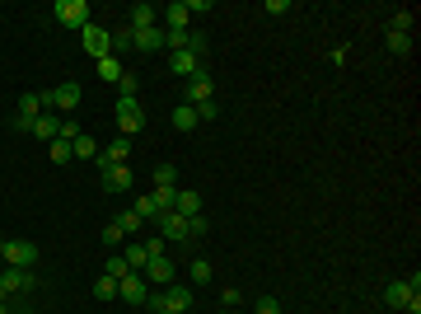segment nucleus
Listing matches in <instances>:
<instances>
[{
    "instance_id": "f03ea898",
    "label": "nucleus",
    "mask_w": 421,
    "mask_h": 314,
    "mask_svg": "<svg viewBox=\"0 0 421 314\" xmlns=\"http://www.w3.org/2000/svg\"><path fill=\"white\" fill-rule=\"evenodd\" d=\"M33 286H38V272H33V267H5V272H0V300L5 296H29Z\"/></svg>"
},
{
    "instance_id": "9d476101",
    "label": "nucleus",
    "mask_w": 421,
    "mask_h": 314,
    "mask_svg": "<svg viewBox=\"0 0 421 314\" xmlns=\"http://www.w3.org/2000/svg\"><path fill=\"white\" fill-rule=\"evenodd\" d=\"M169 71L183 76V80H192L197 71H202V57H197V52H169Z\"/></svg>"
},
{
    "instance_id": "58836bf2",
    "label": "nucleus",
    "mask_w": 421,
    "mask_h": 314,
    "mask_svg": "<svg viewBox=\"0 0 421 314\" xmlns=\"http://www.w3.org/2000/svg\"><path fill=\"white\" fill-rule=\"evenodd\" d=\"M164 314H187V310H164Z\"/></svg>"
},
{
    "instance_id": "f8f14e48",
    "label": "nucleus",
    "mask_w": 421,
    "mask_h": 314,
    "mask_svg": "<svg viewBox=\"0 0 421 314\" xmlns=\"http://www.w3.org/2000/svg\"><path fill=\"white\" fill-rule=\"evenodd\" d=\"M131 48L136 52H164V29H131Z\"/></svg>"
},
{
    "instance_id": "1a4fd4ad",
    "label": "nucleus",
    "mask_w": 421,
    "mask_h": 314,
    "mask_svg": "<svg viewBox=\"0 0 421 314\" xmlns=\"http://www.w3.org/2000/svg\"><path fill=\"white\" fill-rule=\"evenodd\" d=\"M140 277H150L155 286H173V263H169V253H159V258H150V263L140 267Z\"/></svg>"
},
{
    "instance_id": "f3484780",
    "label": "nucleus",
    "mask_w": 421,
    "mask_h": 314,
    "mask_svg": "<svg viewBox=\"0 0 421 314\" xmlns=\"http://www.w3.org/2000/svg\"><path fill=\"white\" fill-rule=\"evenodd\" d=\"M155 5H145V0H140V5H131V10H126V19H131V24H126V29H155Z\"/></svg>"
},
{
    "instance_id": "b1692460",
    "label": "nucleus",
    "mask_w": 421,
    "mask_h": 314,
    "mask_svg": "<svg viewBox=\"0 0 421 314\" xmlns=\"http://www.w3.org/2000/svg\"><path fill=\"white\" fill-rule=\"evenodd\" d=\"M187 15H192V10H187L183 0H173L169 10H164V19H169V29H187Z\"/></svg>"
},
{
    "instance_id": "f704fd0d",
    "label": "nucleus",
    "mask_w": 421,
    "mask_h": 314,
    "mask_svg": "<svg viewBox=\"0 0 421 314\" xmlns=\"http://www.w3.org/2000/svg\"><path fill=\"white\" fill-rule=\"evenodd\" d=\"M216 117H220L216 99H211V104H197V122H216Z\"/></svg>"
},
{
    "instance_id": "c9c22d12",
    "label": "nucleus",
    "mask_w": 421,
    "mask_h": 314,
    "mask_svg": "<svg viewBox=\"0 0 421 314\" xmlns=\"http://www.w3.org/2000/svg\"><path fill=\"white\" fill-rule=\"evenodd\" d=\"M211 225H206V216H187V235H206Z\"/></svg>"
},
{
    "instance_id": "a211bd4d",
    "label": "nucleus",
    "mask_w": 421,
    "mask_h": 314,
    "mask_svg": "<svg viewBox=\"0 0 421 314\" xmlns=\"http://www.w3.org/2000/svg\"><path fill=\"white\" fill-rule=\"evenodd\" d=\"M412 296H417V291H412L407 282H389V286H384V305H389V310H403Z\"/></svg>"
},
{
    "instance_id": "0eeeda50",
    "label": "nucleus",
    "mask_w": 421,
    "mask_h": 314,
    "mask_svg": "<svg viewBox=\"0 0 421 314\" xmlns=\"http://www.w3.org/2000/svg\"><path fill=\"white\" fill-rule=\"evenodd\" d=\"M117 296H122L126 305H145V296H150V286H145V277H136V272H126L122 282H117Z\"/></svg>"
},
{
    "instance_id": "4be33fe9",
    "label": "nucleus",
    "mask_w": 421,
    "mask_h": 314,
    "mask_svg": "<svg viewBox=\"0 0 421 314\" xmlns=\"http://www.w3.org/2000/svg\"><path fill=\"white\" fill-rule=\"evenodd\" d=\"M173 127H178V131H192V127H197V108H192V104H178V108H173Z\"/></svg>"
},
{
    "instance_id": "4468645a",
    "label": "nucleus",
    "mask_w": 421,
    "mask_h": 314,
    "mask_svg": "<svg viewBox=\"0 0 421 314\" xmlns=\"http://www.w3.org/2000/svg\"><path fill=\"white\" fill-rule=\"evenodd\" d=\"M173 211H178V216H202V192L178 188L173 192Z\"/></svg>"
},
{
    "instance_id": "6ab92c4d",
    "label": "nucleus",
    "mask_w": 421,
    "mask_h": 314,
    "mask_svg": "<svg viewBox=\"0 0 421 314\" xmlns=\"http://www.w3.org/2000/svg\"><path fill=\"white\" fill-rule=\"evenodd\" d=\"M164 310H192V291L187 286H164Z\"/></svg>"
},
{
    "instance_id": "72a5a7b5",
    "label": "nucleus",
    "mask_w": 421,
    "mask_h": 314,
    "mask_svg": "<svg viewBox=\"0 0 421 314\" xmlns=\"http://www.w3.org/2000/svg\"><path fill=\"white\" fill-rule=\"evenodd\" d=\"M389 33H407V38H412V15H407V10H398V15H393V24H389Z\"/></svg>"
},
{
    "instance_id": "5701e85b",
    "label": "nucleus",
    "mask_w": 421,
    "mask_h": 314,
    "mask_svg": "<svg viewBox=\"0 0 421 314\" xmlns=\"http://www.w3.org/2000/svg\"><path fill=\"white\" fill-rule=\"evenodd\" d=\"M122 258H126V267H131V272H140V267L150 263V253H145V244H126V249H122Z\"/></svg>"
},
{
    "instance_id": "ddd939ff",
    "label": "nucleus",
    "mask_w": 421,
    "mask_h": 314,
    "mask_svg": "<svg viewBox=\"0 0 421 314\" xmlns=\"http://www.w3.org/2000/svg\"><path fill=\"white\" fill-rule=\"evenodd\" d=\"M159 235L164 239H187V216H178V211H164V216H155Z\"/></svg>"
},
{
    "instance_id": "7ed1b4c3",
    "label": "nucleus",
    "mask_w": 421,
    "mask_h": 314,
    "mask_svg": "<svg viewBox=\"0 0 421 314\" xmlns=\"http://www.w3.org/2000/svg\"><path fill=\"white\" fill-rule=\"evenodd\" d=\"M52 15H57L61 29H84V24H89V0H57Z\"/></svg>"
},
{
    "instance_id": "dca6fc26",
    "label": "nucleus",
    "mask_w": 421,
    "mask_h": 314,
    "mask_svg": "<svg viewBox=\"0 0 421 314\" xmlns=\"http://www.w3.org/2000/svg\"><path fill=\"white\" fill-rule=\"evenodd\" d=\"M126 159H131V141H126V136H117L112 145L98 150V164H126Z\"/></svg>"
},
{
    "instance_id": "412c9836",
    "label": "nucleus",
    "mask_w": 421,
    "mask_h": 314,
    "mask_svg": "<svg viewBox=\"0 0 421 314\" xmlns=\"http://www.w3.org/2000/svg\"><path fill=\"white\" fill-rule=\"evenodd\" d=\"M94 71H98V80H108V85H117V80H122V62H117V57H103V62H94Z\"/></svg>"
},
{
    "instance_id": "bb28decb",
    "label": "nucleus",
    "mask_w": 421,
    "mask_h": 314,
    "mask_svg": "<svg viewBox=\"0 0 421 314\" xmlns=\"http://www.w3.org/2000/svg\"><path fill=\"white\" fill-rule=\"evenodd\" d=\"M140 225H145V220H140L136 211H122V216H117V230H122V235H140Z\"/></svg>"
},
{
    "instance_id": "c756f323",
    "label": "nucleus",
    "mask_w": 421,
    "mask_h": 314,
    "mask_svg": "<svg viewBox=\"0 0 421 314\" xmlns=\"http://www.w3.org/2000/svg\"><path fill=\"white\" fill-rule=\"evenodd\" d=\"M103 272H108L112 282H122V277H126V272H131V267H126V258H122V253H112V258H108V267H103Z\"/></svg>"
},
{
    "instance_id": "ea45409f",
    "label": "nucleus",
    "mask_w": 421,
    "mask_h": 314,
    "mask_svg": "<svg viewBox=\"0 0 421 314\" xmlns=\"http://www.w3.org/2000/svg\"><path fill=\"white\" fill-rule=\"evenodd\" d=\"M0 258H5V239H0Z\"/></svg>"
},
{
    "instance_id": "20e7f679",
    "label": "nucleus",
    "mask_w": 421,
    "mask_h": 314,
    "mask_svg": "<svg viewBox=\"0 0 421 314\" xmlns=\"http://www.w3.org/2000/svg\"><path fill=\"white\" fill-rule=\"evenodd\" d=\"M117 127H122L126 141L145 127V108H140V99H117Z\"/></svg>"
},
{
    "instance_id": "cd10ccee",
    "label": "nucleus",
    "mask_w": 421,
    "mask_h": 314,
    "mask_svg": "<svg viewBox=\"0 0 421 314\" xmlns=\"http://www.w3.org/2000/svg\"><path fill=\"white\" fill-rule=\"evenodd\" d=\"M112 296H117V282H112L108 272H103V277L94 282V300H112Z\"/></svg>"
},
{
    "instance_id": "c85d7f7f",
    "label": "nucleus",
    "mask_w": 421,
    "mask_h": 314,
    "mask_svg": "<svg viewBox=\"0 0 421 314\" xmlns=\"http://www.w3.org/2000/svg\"><path fill=\"white\" fill-rule=\"evenodd\" d=\"M117 94H122V99H136V94H140V80L131 76V71H122V80H117Z\"/></svg>"
},
{
    "instance_id": "2f4dec72",
    "label": "nucleus",
    "mask_w": 421,
    "mask_h": 314,
    "mask_svg": "<svg viewBox=\"0 0 421 314\" xmlns=\"http://www.w3.org/2000/svg\"><path fill=\"white\" fill-rule=\"evenodd\" d=\"M103 244H108V249H117V244H126V235H122V230H117V220H108V225H103Z\"/></svg>"
},
{
    "instance_id": "7c9ffc66",
    "label": "nucleus",
    "mask_w": 421,
    "mask_h": 314,
    "mask_svg": "<svg viewBox=\"0 0 421 314\" xmlns=\"http://www.w3.org/2000/svg\"><path fill=\"white\" fill-rule=\"evenodd\" d=\"M187 277H192L197 286H202V282H211V263H206V258H197V263L187 267Z\"/></svg>"
},
{
    "instance_id": "4c0bfd02",
    "label": "nucleus",
    "mask_w": 421,
    "mask_h": 314,
    "mask_svg": "<svg viewBox=\"0 0 421 314\" xmlns=\"http://www.w3.org/2000/svg\"><path fill=\"white\" fill-rule=\"evenodd\" d=\"M112 48H131V29H117V33H112Z\"/></svg>"
},
{
    "instance_id": "a878e982",
    "label": "nucleus",
    "mask_w": 421,
    "mask_h": 314,
    "mask_svg": "<svg viewBox=\"0 0 421 314\" xmlns=\"http://www.w3.org/2000/svg\"><path fill=\"white\" fill-rule=\"evenodd\" d=\"M384 43H389V52H393V57H407V52H412V38H407V33H389Z\"/></svg>"
},
{
    "instance_id": "f257e3e1",
    "label": "nucleus",
    "mask_w": 421,
    "mask_h": 314,
    "mask_svg": "<svg viewBox=\"0 0 421 314\" xmlns=\"http://www.w3.org/2000/svg\"><path fill=\"white\" fill-rule=\"evenodd\" d=\"M80 48L89 52L94 62H103V57H112V33L103 29V24H94V19H89V24L80 29Z\"/></svg>"
},
{
    "instance_id": "39448f33",
    "label": "nucleus",
    "mask_w": 421,
    "mask_h": 314,
    "mask_svg": "<svg viewBox=\"0 0 421 314\" xmlns=\"http://www.w3.org/2000/svg\"><path fill=\"white\" fill-rule=\"evenodd\" d=\"M5 263L10 267H38V244H29V239H5Z\"/></svg>"
},
{
    "instance_id": "aec40b11",
    "label": "nucleus",
    "mask_w": 421,
    "mask_h": 314,
    "mask_svg": "<svg viewBox=\"0 0 421 314\" xmlns=\"http://www.w3.org/2000/svg\"><path fill=\"white\" fill-rule=\"evenodd\" d=\"M71 155L75 159H98V141H94L89 131H80L75 141H71Z\"/></svg>"
},
{
    "instance_id": "a19ab883",
    "label": "nucleus",
    "mask_w": 421,
    "mask_h": 314,
    "mask_svg": "<svg viewBox=\"0 0 421 314\" xmlns=\"http://www.w3.org/2000/svg\"><path fill=\"white\" fill-rule=\"evenodd\" d=\"M0 314H10V310H5V300H0Z\"/></svg>"
},
{
    "instance_id": "423d86ee",
    "label": "nucleus",
    "mask_w": 421,
    "mask_h": 314,
    "mask_svg": "<svg viewBox=\"0 0 421 314\" xmlns=\"http://www.w3.org/2000/svg\"><path fill=\"white\" fill-rule=\"evenodd\" d=\"M80 99H84V90H80L75 80H66V85H57V90H52V108L75 113V108H80Z\"/></svg>"
},
{
    "instance_id": "79ce46f5",
    "label": "nucleus",
    "mask_w": 421,
    "mask_h": 314,
    "mask_svg": "<svg viewBox=\"0 0 421 314\" xmlns=\"http://www.w3.org/2000/svg\"><path fill=\"white\" fill-rule=\"evenodd\" d=\"M220 314H230V310H220Z\"/></svg>"
},
{
    "instance_id": "2eb2a0df",
    "label": "nucleus",
    "mask_w": 421,
    "mask_h": 314,
    "mask_svg": "<svg viewBox=\"0 0 421 314\" xmlns=\"http://www.w3.org/2000/svg\"><path fill=\"white\" fill-rule=\"evenodd\" d=\"M33 136H38V141H57V136H61V117H57V113H43V117H38V122H33Z\"/></svg>"
},
{
    "instance_id": "473e14b6",
    "label": "nucleus",
    "mask_w": 421,
    "mask_h": 314,
    "mask_svg": "<svg viewBox=\"0 0 421 314\" xmlns=\"http://www.w3.org/2000/svg\"><path fill=\"white\" fill-rule=\"evenodd\" d=\"M47 150H52V159H57V164H66V159H75V155H71V141H61V136H57V141L47 145Z\"/></svg>"
},
{
    "instance_id": "6e6552de",
    "label": "nucleus",
    "mask_w": 421,
    "mask_h": 314,
    "mask_svg": "<svg viewBox=\"0 0 421 314\" xmlns=\"http://www.w3.org/2000/svg\"><path fill=\"white\" fill-rule=\"evenodd\" d=\"M211 94H216V85H211V76H206V66L197 71V76L187 80V104L197 108V104H211Z\"/></svg>"
},
{
    "instance_id": "e433bc0d",
    "label": "nucleus",
    "mask_w": 421,
    "mask_h": 314,
    "mask_svg": "<svg viewBox=\"0 0 421 314\" xmlns=\"http://www.w3.org/2000/svg\"><path fill=\"white\" fill-rule=\"evenodd\" d=\"M258 314H281V305H276V296H263V300H258Z\"/></svg>"
},
{
    "instance_id": "393cba45",
    "label": "nucleus",
    "mask_w": 421,
    "mask_h": 314,
    "mask_svg": "<svg viewBox=\"0 0 421 314\" xmlns=\"http://www.w3.org/2000/svg\"><path fill=\"white\" fill-rule=\"evenodd\" d=\"M155 188H178V169L173 164H155Z\"/></svg>"
},
{
    "instance_id": "9b49d317",
    "label": "nucleus",
    "mask_w": 421,
    "mask_h": 314,
    "mask_svg": "<svg viewBox=\"0 0 421 314\" xmlns=\"http://www.w3.org/2000/svg\"><path fill=\"white\" fill-rule=\"evenodd\" d=\"M98 169H103V188L108 192H126L131 188V169H126V164H98Z\"/></svg>"
}]
</instances>
